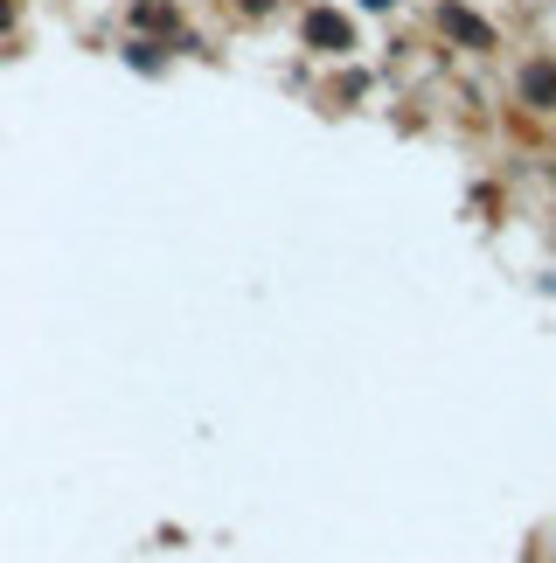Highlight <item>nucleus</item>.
<instances>
[{
	"label": "nucleus",
	"mask_w": 556,
	"mask_h": 563,
	"mask_svg": "<svg viewBox=\"0 0 556 563\" xmlns=\"http://www.w3.org/2000/svg\"><path fill=\"white\" fill-rule=\"evenodd\" d=\"M438 28H445L459 49H494V21H480V14L459 7V0H438Z\"/></svg>",
	"instance_id": "1"
},
{
	"label": "nucleus",
	"mask_w": 556,
	"mask_h": 563,
	"mask_svg": "<svg viewBox=\"0 0 556 563\" xmlns=\"http://www.w3.org/2000/svg\"><path fill=\"white\" fill-rule=\"evenodd\" d=\"M522 98L543 105V112H556V63H529V70H522Z\"/></svg>",
	"instance_id": "2"
},
{
	"label": "nucleus",
	"mask_w": 556,
	"mask_h": 563,
	"mask_svg": "<svg viewBox=\"0 0 556 563\" xmlns=\"http://www.w3.org/2000/svg\"><path fill=\"white\" fill-rule=\"evenodd\" d=\"M306 42H327V49H348V21H341V14H313V21H306Z\"/></svg>",
	"instance_id": "3"
},
{
	"label": "nucleus",
	"mask_w": 556,
	"mask_h": 563,
	"mask_svg": "<svg viewBox=\"0 0 556 563\" xmlns=\"http://www.w3.org/2000/svg\"><path fill=\"white\" fill-rule=\"evenodd\" d=\"M7 21H14V0H0V28H7Z\"/></svg>",
	"instance_id": "4"
},
{
	"label": "nucleus",
	"mask_w": 556,
	"mask_h": 563,
	"mask_svg": "<svg viewBox=\"0 0 556 563\" xmlns=\"http://www.w3.org/2000/svg\"><path fill=\"white\" fill-rule=\"evenodd\" d=\"M362 7H390V0H362Z\"/></svg>",
	"instance_id": "5"
}]
</instances>
